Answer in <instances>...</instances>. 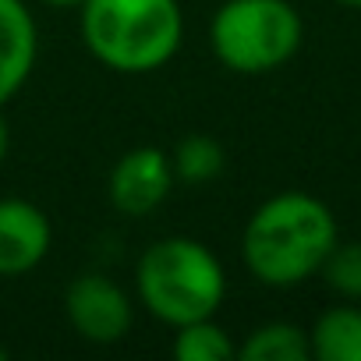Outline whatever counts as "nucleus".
<instances>
[{
	"instance_id": "6",
	"label": "nucleus",
	"mask_w": 361,
	"mask_h": 361,
	"mask_svg": "<svg viewBox=\"0 0 361 361\" xmlns=\"http://www.w3.org/2000/svg\"><path fill=\"white\" fill-rule=\"evenodd\" d=\"M173 166H170V152H163L159 145H135L128 149L106 177V199L121 216H149L156 213L170 192H173Z\"/></svg>"
},
{
	"instance_id": "5",
	"label": "nucleus",
	"mask_w": 361,
	"mask_h": 361,
	"mask_svg": "<svg viewBox=\"0 0 361 361\" xmlns=\"http://www.w3.org/2000/svg\"><path fill=\"white\" fill-rule=\"evenodd\" d=\"M64 315L85 343L110 347L131 333L135 301L117 280L103 273H82L64 290Z\"/></svg>"
},
{
	"instance_id": "4",
	"label": "nucleus",
	"mask_w": 361,
	"mask_h": 361,
	"mask_svg": "<svg viewBox=\"0 0 361 361\" xmlns=\"http://www.w3.org/2000/svg\"><path fill=\"white\" fill-rule=\"evenodd\" d=\"M305 22L290 0H224L209 18V50L234 75H266L294 61Z\"/></svg>"
},
{
	"instance_id": "15",
	"label": "nucleus",
	"mask_w": 361,
	"mask_h": 361,
	"mask_svg": "<svg viewBox=\"0 0 361 361\" xmlns=\"http://www.w3.org/2000/svg\"><path fill=\"white\" fill-rule=\"evenodd\" d=\"M39 4H47V8H61V11H68V8H78L82 0H39Z\"/></svg>"
},
{
	"instance_id": "16",
	"label": "nucleus",
	"mask_w": 361,
	"mask_h": 361,
	"mask_svg": "<svg viewBox=\"0 0 361 361\" xmlns=\"http://www.w3.org/2000/svg\"><path fill=\"white\" fill-rule=\"evenodd\" d=\"M336 4H343V8H354V11H361V0H336Z\"/></svg>"
},
{
	"instance_id": "11",
	"label": "nucleus",
	"mask_w": 361,
	"mask_h": 361,
	"mask_svg": "<svg viewBox=\"0 0 361 361\" xmlns=\"http://www.w3.org/2000/svg\"><path fill=\"white\" fill-rule=\"evenodd\" d=\"M170 350H173L177 361H234L238 357V343L216 322V315L177 326Z\"/></svg>"
},
{
	"instance_id": "17",
	"label": "nucleus",
	"mask_w": 361,
	"mask_h": 361,
	"mask_svg": "<svg viewBox=\"0 0 361 361\" xmlns=\"http://www.w3.org/2000/svg\"><path fill=\"white\" fill-rule=\"evenodd\" d=\"M8 357V347H0V361H4Z\"/></svg>"
},
{
	"instance_id": "2",
	"label": "nucleus",
	"mask_w": 361,
	"mask_h": 361,
	"mask_svg": "<svg viewBox=\"0 0 361 361\" xmlns=\"http://www.w3.org/2000/svg\"><path fill=\"white\" fill-rule=\"evenodd\" d=\"M78 36L92 61L117 75H152L185 43L177 0H82Z\"/></svg>"
},
{
	"instance_id": "13",
	"label": "nucleus",
	"mask_w": 361,
	"mask_h": 361,
	"mask_svg": "<svg viewBox=\"0 0 361 361\" xmlns=\"http://www.w3.org/2000/svg\"><path fill=\"white\" fill-rule=\"evenodd\" d=\"M319 276L343 301H361V241H336L329 248Z\"/></svg>"
},
{
	"instance_id": "10",
	"label": "nucleus",
	"mask_w": 361,
	"mask_h": 361,
	"mask_svg": "<svg viewBox=\"0 0 361 361\" xmlns=\"http://www.w3.org/2000/svg\"><path fill=\"white\" fill-rule=\"evenodd\" d=\"M308 357H312L308 329L283 319L255 326L238 343V361H308Z\"/></svg>"
},
{
	"instance_id": "9",
	"label": "nucleus",
	"mask_w": 361,
	"mask_h": 361,
	"mask_svg": "<svg viewBox=\"0 0 361 361\" xmlns=\"http://www.w3.org/2000/svg\"><path fill=\"white\" fill-rule=\"evenodd\" d=\"M308 347L315 361H361V308H326L308 329Z\"/></svg>"
},
{
	"instance_id": "3",
	"label": "nucleus",
	"mask_w": 361,
	"mask_h": 361,
	"mask_svg": "<svg viewBox=\"0 0 361 361\" xmlns=\"http://www.w3.org/2000/svg\"><path fill=\"white\" fill-rule=\"evenodd\" d=\"M138 305L163 326L177 329L220 312L227 298V269L220 255L185 234L152 241L135 262Z\"/></svg>"
},
{
	"instance_id": "7",
	"label": "nucleus",
	"mask_w": 361,
	"mask_h": 361,
	"mask_svg": "<svg viewBox=\"0 0 361 361\" xmlns=\"http://www.w3.org/2000/svg\"><path fill=\"white\" fill-rule=\"evenodd\" d=\"M54 248L50 216L29 199H0V280L32 273Z\"/></svg>"
},
{
	"instance_id": "1",
	"label": "nucleus",
	"mask_w": 361,
	"mask_h": 361,
	"mask_svg": "<svg viewBox=\"0 0 361 361\" xmlns=\"http://www.w3.org/2000/svg\"><path fill=\"white\" fill-rule=\"evenodd\" d=\"M340 241L333 209L308 192H276L255 206L241 231V262L262 287H298L319 276Z\"/></svg>"
},
{
	"instance_id": "12",
	"label": "nucleus",
	"mask_w": 361,
	"mask_h": 361,
	"mask_svg": "<svg viewBox=\"0 0 361 361\" xmlns=\"http://www.w3.org/2000/svg\"><path fill=\"white\" fill-rule=\"evenodd\" d=\"M170 166L173 177L185 185H206V180H216L224 173L227 152L213 135H185L170 152Z\"/></svg>"
},
{
	"instance_id": "14",
	"label": "nucleus",
	"mask_w": 361,
	"mask_h": 361,
	"mask_svg": "<svg viewBox=\"0 0 361 361\" xmlns=\"http://www.w3.org/2000/svg\"><path fill=\"white\" fill-rule=\"evenodd\" d=\"M8 149H11V131H8L4 114H0V166H4V159H8Z\"/></svg>"
},
{
	"instance_id": "8",
	"label": "nucleus",
	"mask_w": 361,
	"mask_h": 361,
	"mask_svg": "<svg viewBox=\"0 0 361 361\" xmlns=\"http://www.w3.org/2000/svg\"><path fill=\"white\" fill-rule=\"evenodd\" d=\"M39 29L25 0H0V106H8L32 78Z\"/></svg>"
}]
</instances>
